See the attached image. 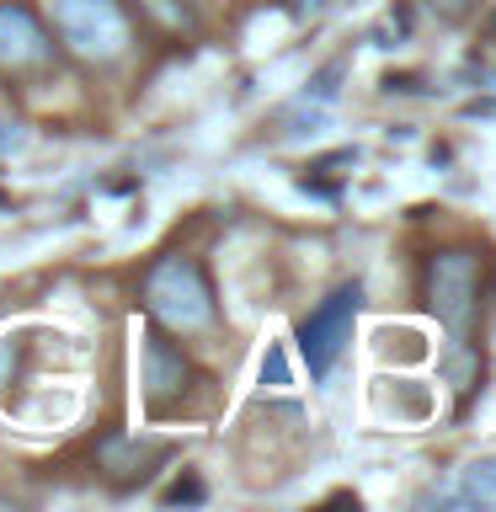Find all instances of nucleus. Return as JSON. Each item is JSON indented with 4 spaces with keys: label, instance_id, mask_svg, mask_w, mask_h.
I'll return each instance as SVG.
<instances>
[{
    "label": "nucleus",
    "instance_id": "f257e3e1",
    "mask_svg": "<svg viewBox=\"0 0 496 512\" xmlns=\"http://www.w3.org/2000/svg\"><path fill=\"white\" fill-rule=\"evenodd\" d=\"M144 310L155 315L160 331L171 336H198L214 326V288L192 256H160L144 272Z\"/></svg>",
    "mask_w": 496,
    "mask_h": 512
},
{
    "label": "nucleus",
    "instance_id": "6e6552de",
    "mask_svg": "<svg viewBox=\"0 0 496 512\" xmlns=\"http://www.w3.org/2000/svg\"><path fill=\"white\" fill-rule=\"evenodd\" d=\"M384 384L395 390V400H390L395 422H427L432 406H438V400H432V390H427V384H416V379H384Z\"/></svg>",
    "mask_w": 496,
    "mask_h": 512
},
{
    "label": "nucleus",
    "instance_id": "20e7f679",
    "mask_svg": "<svg viewBox=\"0 0 496 512\" xmlns=\"http://www.w3.org/2000/svg\"><path fill=\"white\" fill-rule=\"evenodd\" d=\"M352 320H358V283H342L331 299H320L315 310L299 320V358L310 363L315 379H326L331 363L347 352Z\"/></svg>",
    "mask_w": 496,
    "mask_h": 512
},
{
    "label": "nucleus",
    "instance_id": "7ed1b4c3",
    "mask_svg": "<svg viewBox=\"0 0 496 512\" xmlns=\"http://www.w3.org/2000/svg\"><path fill=\"white\" fill-rule=\"evenodd\" d=\"M427 304L454 336H464L480 315V256L443 251L427 262Z\"/></svg>",
    "mask_w": 496,
    "mask_h": 512
},
{
    "label": "nucleus",
    "instance_id": "1a4fd4ad",
    "mask_svg": "<svg viewBox=\"0 0 496 512\" xmlns=\"http://www.w3.org/2000/svg\"><path fill=\"white\" fill-rule=\"evenodd\" d=\"M459 496L470 507H491L496 512V454L491 459H475L470 470L459 475Z\"/></svg>",
    "mask_w": 496,
    "mask_h": 512
},
{
    "label": "nucleus",
    "instance_id": "0eeeda50",
    "mask_svg": "<svg viewBox=\"0 0 496 512\" xmlns=\"http://www.w3.org/2000/svg\"><path fill=\"white\" fill-rule=\"evenodd\" d=\"M139 11L160 32H198L203 27V0H139Z\"/></svg>",
    "mask_w": 496,
    "mask_h": 512
},
{
    "label": "nucleus",
    "instance_id": "423d86ee",
    "mask_svg": "<svg viewBox=\"0 0 496 512\" xmlns=\"http://www.w3.org/2000/svg\"><path fill=\"white\" fill-rule=\"evenodd\" d=\"M59 43L43 32V22L32 16L22 0L0 6V80H22V75H43L54 64Z\"/></svg>",
    "mask_w": 496,
    "mask_h": 512
},
{
    "label": "nucleus",
    "instance_id": "9d476101",
    "mask_svg": "<svg viewBox=\"0 0 496 512\" xmlns=\"http://www.w3.org/2000/svg\"><path fill=\"white\" fill-rule=\"evenodd\" d=\"M16 134H11V123H0V144H11Z\"/></svg>",
    "mask_w": 496,
    "mask_h": 512
},
{
    "label": "nucleus",
    "instance_id": "f03ea898",
    "mask_svg": "<svg viewBox=\"0 0 496 512\" xmlns=\"http://www.w3.org/2000/svg\"><path fill=\"white\" fill-rule=\"evenodd\" d=\"M43 11L59 48H70L86 64H118L134 48V22L123 0H43Z\"/></svg>",
    "mask_w": 496,
    "mask_h": 512
},
{
    "label": "nucleus",
    "instance_id": "39448f33",
    "mask_svg": "<svg viewBox=\"0 0 496 512\" xmlns=\"http://www.w3.org/2000/svg\"><path fill=\"white\" fill-rule=\"evenodd\" d=\"M139 390L150 416H171L192 390V363L171 331H139Z\"/></svg>",
    "mask_w": 496,
    "mask_h": 512
}]
</instances>
